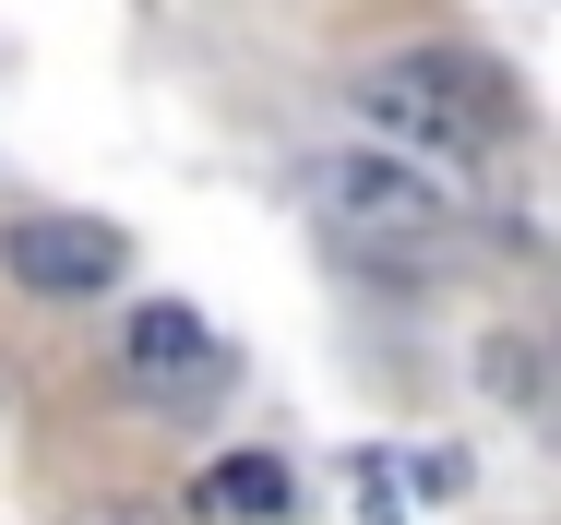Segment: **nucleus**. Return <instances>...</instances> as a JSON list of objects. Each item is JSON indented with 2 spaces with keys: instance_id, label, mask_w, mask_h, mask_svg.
<instances>
[{
  "instance_id": "nucleus-4",
  "label": "nucleus",
  "mask_w": 561,
  "mask_h": 525,
  "mask_svg": "<svg viewBox=\"0 0 561 525\" xmlns=\"http://www.w3.org/2000/svg\"><path fill=\"white\" fill-rule=\"evenodd\" d=\"M119 370H131L144 395L192 407V395H216V383H227V346L180 311V299H156V311H131V334H119Z\"/></svg>"
},
{
  "instance_id": "nucleus-1",
  "label": "nucleus",
  "mask_w": 561,
  "mask_h": 525,
  "mask_svg": "<svg viewBox=\"0 0 561 525\" xmlns=\"http://www.w3.org/2000/svg\"><path fill=\"white\" fill-rule=\"evenodd\" d=\"M358 107H370L382 132L431 144V156H466V168H502V156H514V96H502V72H478V60H454V48H394V60H370V72H358Z\"/></svg>"
},
{
  "instance_id": "nucleus-2",
  "label": "nucleus",
  "mask_w": 561,
  "mask_h": 525,
  "mask_svg": "<svg viewBox=\"0 0 561 525\" xmlns=\"http://www.w3.org/2000/svg\"><path fill=\"white\" fill-rule=\"evenodd\" d=\"M311 215L335 227L346 251H382V263H443L454 239H466V204H454L443 180L407 168V156H370V144L311 156Z\"/></svg>"
},
{
  "instance_id": "nucleus-5",
  "label": "nucleus",
  "mask_w": 561,
  "mask_h": 525,
  "mask_svg": "<svg viewBox=\"0 0 561 525\" xmlns=\"http://www.w3.org/2000/svg\"><path fill=\"white\" fill-rule=\"evenodd\" d=\"M287 502H299L287 454H216V478H204V514L227 525H287Z\"/></svg>"
},
{
  "instance_id": "nucleus-6",
  "label": "nucleus",
  "mask_w": 561,
  "mask_h": 525,
  "mask_svg": "<svg viewBox=\"0 0 561 525\" xmlns=\"http://www.w3.org/2000/svg\"><path fill=\"white\" fill-rule=\"evenodd\" d=\"M84 525H156V514H131V502H96V514H84Z\"/></svg>"
},
{
  "instance_id": "nucleus-3",
  "label": "nucleus",
  "mask_w": 561,
  "mask_h": 525,
  "mask_svg": "<svg viewBox=\"0 0 561 525\" xmlns=\"http://www.w3.org/2000/svg\"><path fill=\"white\" fill-rule=\"evenodd\" d=\"M0 275L24 299H48V311H84V299H108L131 275V239L96 227V215H12L0 227Z\"/></svg>"
}]
</instances>
